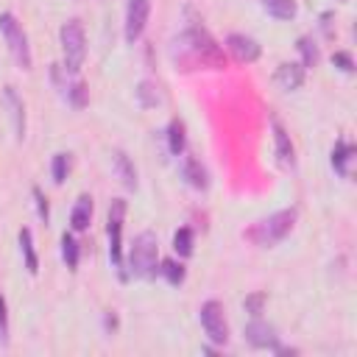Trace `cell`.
Masks as SVG:
<instances>
[{"instance_id": "25", "label": "cell", "mask_w": 357, "mask_h": 357, "mask_svg": "<svg viewBox=\"0 0 357 357\" xmlns=\"http://www.w3.org/2000/svg\"><path fill=\"white\" fill-rule=\"evenodd\" d=\"M298 50H301V56H304V67H315V61H318V47H315V42H312L310 36H301V39H298Z\"/></svg>"}, {"instance_id": "7", "label": "cell", "mask_w": 357, "mask_h": 357, "mask_svg": "<svg viewBox=\"0 0 357 357\" xmlns=\"http://www.w3.org/2000/svg\"><path fill=\"white\" fill-rule=\"evenodd\" d=\"M201 326L206 332V337L215 343V346H223L229 340V324H226V315H223V304L209 298L201 304Z\"/></svg>"}, {"instance_id": "20", "label": "cell", "mask_w": 357, "mask_h": 357, "mask_svg": "<svg viewBox=\"0 0 357 357\" xmlns=\"http://www.w3.org/2000/svg\"><path fill=\"white\" fill-rule=\"evenodd\" d=\"M167 142H170V153H176V156L184 151V126L178 120H173L167 126Z\"/></svg>"}, {"instance_id": "23", "label": "cell", "mask_w": 357, "mask_h": 357, "mask_svg": "<svg viewBox=\"0 0 357 357\" xmlns=\"http://www.w3.org/2000/svg\"><path fill=\"white\" fill-rule=\"evenodd\" d=\"M159 271L165 273V279H167L170 284H181V282H184V265H181V262H173V259H165Z\"/></svg>"}, {"instance_id": "21", "label": "cell", "mask_w": 357, "mask_h": 357, "mask_svg": "<svg viewBox=\"0 0 357 357\" xmlns=\"http://www.w3.org/2000/svg\"><path fill=\"white\" fill-rule=\"evenodd\" d=\"M173 248H176L178 257H190V254H192V231H190L187 226H181V229L176 231V237H173Z\"/></svg>"}, {"instance_id": "16", "label": "cell", "mask_w": 357, "mask_h": 357, "mask_svg": "<svg viewBox=\"0 0 357 357\" xmlns=\"http://www.w3.org/2000/svg\"><path fill=\"white\" fill-rule=\"evenodd\" d=\"M351 156H354V148L340 139V142L332 148V167H335L340 176H349V162H351Z\"/></svg>"}, {"instance_id": "10", "label": "cell", "mask_w": 357, "mask_h": 357, "mask_svg": "<svg viewBox=\"0 0 357 357\" xmlns=\"http://www.w3.org/2000/svg\"><path fill=\"white\" fill-rule=\"evenodd\" d=\"M245 337H248V343L257 346V349H279L276 332H273V326L265 324V321H251V324L245 326Z\"/></svg>"}, {"instance_id": "18", "label": "cell", "mask_w": 357, "mask_h": 357, "mask_svg": "<svg viewBox=\"0 0 357 357\" xmlns=\"http://www.w3.org/2000/svg\"><path fill=\"white\" fill-rule=\"evenodd\" d=\"M20 248H22V257H25V268H28V273H36V271H39V259H36V251H33L31 229H22V231H20Z\"/></svg>"}, {"instance_id": "30", "label": "cell", "mask_w": 357, "mask_h": 357, "mask_svg": "<svg viewBox=\"0 0 357 357\" xmlns=\"http://www.w3.org/2000/svg\"><path fill=\"white\" fill-rule=\"evenodd\" d=\"M332 61H335V64H340V70H343V73H351V67H354L349 53H335V59H332Z\"/></svg>"}, {"instance_id": "6", "label": "cell", "mask_w": 357, "mask_h": 357, "mask_svg": "<svg viewBox=\"0 0 357 357\" xmlns=\"http://www.w3.org/2000/svg\"><path fill=\"white\" fill-rule=\"evenodd\" d=\"M123 218H126V201L123 198H114L112 206H109V259L112 265L117 268L120 279H128V273L123 271Z\"/></svg>"}, {"instance_id": "22", "label": "cell", "mask_w": 357, "mask_h": 357, "mask_svg": "<svg viewBox=\"0 0 357 357\" xmlns=\"http://www.w3.org/2000/svg\"><path fill=\"white\" fill-rule=\"evenodd\" d=\"M156 89H159V86H153L151 81H142L139 89H137L139 106H156V103H159V92H156Z\"/></svg>"}, {"instance_id": "26", "label": "cell", "mask_w": 357, "mask_h": 357, "mask_svg": "<svg viewBox=\"0 0 357 357\" xmlns=\"http://www.w3.org/2000/svg\"><path fill=\"white\" fill-rule=\"evenodd\" d=\"M67 98H70V103L75 106V109H81L84 103H86V86L81 84V81H75L73 86H67V92H64Z\"/></svg>"}, {"instance_id": "31", "label": "cell", "mask_w": 357, "mask_h": 357, "mask_svg": "<svg viewBox=\"0 0 357 357\" xmlns=\"http://www.w3.org/2000/svg\"><path fill=\"white\" fill-rule=\"evenodd\" d=\"M33 198H36V206H39V218L47 223V204H45V198H42V192L39 190H33Z\"/></svg>"}, {"instance_id": "12", "label": "cell", "mask_w": 357, "mask_h": 357, "mask_svg": "<svg viewBox=\"0 0 357 357\" xmlns=\"http://www.w3.org/2000/svg\"><path fill=\"white\" fill-rule=\"evenodd\" d=\"M271 126H273V139H276V159H279V165H282V167H293V165H296V156H293V145H290L287 131L282 128L279 120H273Z\"/></svg>"}, {"instance_id": "17", "label": "cell", "mask_w": 357, "mask_h": 357, "mask_svg": "<svg viewBox=\"0 0 357 357\" xmlns=\"http://www.w3.org/2000/svg\"><path fill=\"white\" fill-rule=\"evenodd\" d=\"M262 8L276 20H293L296 17V0H262Z\"/></svg>"}, {"instance_id": "9", "label": "cell", "mask_w": 357, "mask_h": 357, "mask_svg": "<svg viewBox=\"0 0 357 357\" xmlns=\"http://www.w3.org/2000/svg\"><path fill=\"white\" fill-rule=\"evenodd\" d=\"M226 47H229L231 56H234L237 61H243V64L257 61L259 53H262V47L257 45V39H251V36H245V33H231V36L226 39Z\"/></svg>"}, {"instance_id": "5", "label": "cell", "mask_w": 357, "mask_h": 357, "mask_svg": "<svg viewBox=\"0 0 357 357\" xmlns=\"http://www.w3.org/2000/svg\"><path fill=\"white\" fill-rule=\"evenodd\" d=\"M0 31H3V39L14 56V61L22 67V70H31V47H28V36L22 31V25L14 20V14H0Z\"/></svg>"}, {"instance_id": "15", "label": "cell", "mask_w": 357, "mask_h": 357, "mask_svg": "<svg viewBox=\"0 0 357 357\" xmlns=\"http://www.w3.org/2000/svg\"><path fill=\"white\" fill-rule=\"evenodd\" d=\"M181 173H184V178H187V184H190V187H195V190H204V187H206V170L201 167V162H198V159L187 156V159H184Z\"/></svg>"}, {"instance_id": "13", "label": "cell", "mask_w": 357, "mask_h": 357, "mask_svg": "<svg viewBox=\"0 0 357 357\" xmlns=\"http://www.w3.org/2000/svg\"><path fill=\"white\" fill-rule=\"evenodd\" d=\"M89 220H92V198L89 195H81L75 201V206H73L70 226H73V231H84L89 226Z\"/></svg>"}, {"instance_id": "11", "label": "cell", "mask_w": 357, "mask_h": 357, "mask_svg": "<svg viewBox=\"0 0 357 357\" xmlns=\"http://www.w3.org/2000/svg\"><path fill=\"white\" fill-rule=\"evenodd\" d=\"M276 84H279L282 89H298V86L304 84V64H298V61H284V64H279V70H276Z\"/></svg>"}, {"instance_id": "3", "label": "cell", "mask_w": 357, "mask_h": 357, "mask_svg": "<svg viewBox=\"0 0 357 357\" xmlns=\"http://www.w3.org/2000/svg\"><path fill=\"white\" fill-rule=\"evenodd\" d=\"M156 262H159V240L153 231H142L134 237L131 251H128V265L134 276H153L156 273Z\"/></svg>"}, {"instance_id": "8", "label": "cell", "mask_w": 357, "mask_h": 357, "mask_svg": "<svg viewBox=\"0 0 357 357\" xmlns=\"http://www.w3.org/2000/svg\"><path fill=\"white\" fill-rule=\"evenodd\" d=\"M148 14H151V0H128V8H126V42L128 45H134L142 36Z\"/></svg>"}, {"instance_id": "27", "label": "cell", "mask_w": 357, "mask_h": 357, "mask_svg": "<svg viewBox=\"0 0 357 357\" xmlns=\"http://www.w3.org/2000/svg\"><path fill=\"white\" fill-rule=\"evenodd\" d=\"M67 167H70L67 153H56V156H53V181H56V184H61V181L67 178Z\"/></svg>"}, {"instance_id": "4", "label": "cell", "mask_w": 357, "mask_h": 357, "mask_svg": "<svg viewBox=\"0 0 357 357\" xmlns=\"http://www.w3.org/2000/svg\"><path fill=\"white\" fill-rule=\"evenodd\" d=\"M61 50H64V70L78 73L86 56V36L81 20H67L61 25Z\"/></svg>"}, {"instance_id": "14", "label": "cell", "mask_w": 357, "mask_h": 357, "mask_svg": "<svg viewBox=\"0 0 357 357\" xmlns=\"http://www.w3.org/2000/svg\"><path fill=\"white\" fill-rule=\"evenodd\" d=\"M6 103L11 109V117H14V131H17V139L25 137V114H22V100L17 98L14 86H6Z\"/></svg>"}, {"instance_id": "2", "label": "cell", "mask_w": 357, "mask_h": 357, "mask_svg": "<svg viewBox=\"0 0 357 357\" xmlns=\"http://www.w3.org/2000/svg\"><path fill=\"white\" fill-rule=\"evenodd\" d=\"M293 226H296V209H279V212H273V215H268L265 220H259L254 229H251V240L254 243H259V245H276V243H282L290 231H293Z\"/></svg>"}, {"instance_id": "28", "label": "cell", "mask_w": 357, "mask_h": 357, "mask_svg": "<svg viewBox=\"0 0 357 357\" xmlns=\"http://www.w3.org/2000/svg\"><path fill=\"white\" fill-rule=\"evenodd\" d=\"M0 346H8V312H6V296L0 293Z\"/></svg>"}, {"instance_id": "29", "label": "cell", "mask_w": 357, "mask_h": 357, "mask_svg": "<svg viewBox=\"0 0 357 357\" xmlns=\"http://www.w3.org/2000/svg\"><path fill=\"white\" fill-rule=\"evenodd\" d=\"M262 304H265V296H262V293H254V296L245 298V310H248L251 315H259V312H262Z\"/></svg>"}, {"instance_id": "1", "label": "cell", "mask_w": 357, "mask_h": 357, "mask_svg": "<svg viewBox=\"0 0 357 357\" xmlns=\"http://www.w3.org/2000/svg\"><path fill=\"white\" fill-rule=\"evenodd\" d=\"M170 56H173L176 67H181V70H198V67L223 70L226 67L223 47L201 25H190L184 33H178L170 45Z\"/></svg>"}, {"instance_id": "19", "label": "cell", "mask_w": 357, "mask_h": 357, "mask_svg": "<svg viewBox=\"0 0 357 357\" xmlns=\"http://www.w3.org/2000/svg\"><path fill=\"white\" fill-rule=\"evenodd\" d=\"M114 170L120 173L123 184H126L128 190H134V187H137V173H134V167H131V162H128V156H126L123 151H117V153H114Z\"/></svg>"}, {"instance_id": "24", "label": "cell", "mask_w": 357, "mask_h": 357, "mask_svg": "<svg viewBox=\"0 0 357 357\" xmlns=\"http://www.w3.org/2000/svg\"><path fill=\"white\" fill-rule=\"evenodd\" d=\"M61 254H64V262H67L70 268L78 265V243H75L73 234H64V237H61Z\"/></svg>"}]
</instances>
